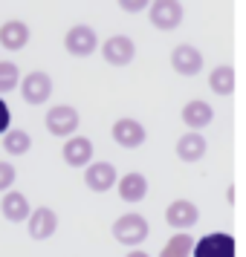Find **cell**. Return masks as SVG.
I'll list each match as a JSON object with an SVG mask.
<instances>
[{
    "mask_svg": "<svg viewBox=\"0 0 246 257\" xmlns=\"http://www.w3.org/2000/svg\"><path fill=\"white\" fill-rule=\"evenodd\" d=\"M44 124H47V130L52 136H67V139H72L75 130H78V113L70 104H55L47 110Z\"/></svg>",
    "mask_w": 246,
    "mask_h": 257,
    "instance_id": "2",
    "label": "cell"
},
{
    "mask_svg": "<svg viewBox=\"0 0 246 257\" xmlns=\"http://www.w3.org/2000/svg\"><path fill=\"white\" fill-rule=\"evenodd\" d=\"M21 84V72L12 61H0V95L3 93H12L15 87Z\"/></svg>",
    "mask_w": 246,
    "mask_h": 257,
    "instance_id": "22",
    "label": "cell"
},
{
    "mask_svg": "<svg viewBox=\"0 0 246 257\" xmlns=\"http://www.w3.org/2000/svg\"><path fill=\"white\" fill-rule=\"evenodd\" d=\"M194 243H197V240H194L191 234H186V231L174 234V237L165 243V248L159 251V257H191L194 254Z\"/></svg>",
    "mask_w": 246,
    "mask_h": 257,
    "instance_id": "20",
    "label": "cell"
},
{
    "mask_svg": "<svg viewBox=\"0 0 246 257\" xmlns=\"http://www.w3.org/2000/svg\"><path fill=\"white\" fill-rule=\"evenodd\" d=\"M110 231L122 245H139L148 237V220L142 214H122Z\"/></svg>",
    "mask_w": 246,
    "mask_h": 257,
    "instance_id": "1",
    "label": "cell"
},
{
    "mask_svg": "<svg viewBox=\"0 0 246 257\" xmlns=\"http://www.w3.org/2000/svg\"><path fill=\"white\" fill-rule=\"evenodd\" d=\"M0 211H3V217L9 222H24L29 220V199L21 194V191H9V194H3L0 199Z\"/></svg>",
    "mask_w": 246,
    "mask_h": 257,
    "instance_id": "16",
    "label": "cell"
},
{
    "mask_svg": "<svg viewBox=\"0 0 246 257\" xmlns=\"http://www.w3.org/2000/svg\"><path fill=\"white\" fill-rule=\"evenodd\" d=\"M29 148H32V139H29V133L26 130H9L6 136H3V151L12 153V156H24V153H29Z\"/></svg>",
    "mask_w": 246,
    "mask_h": 257,
    "instance_id": "21",
    "label": "cell"
},
{
    "mask_svg": "<svg viewBox=\"0 0 246 257\" xmlns=\"http://www.w3.org/2000/svg\"><path fill=\"white\" fill-rule=\"evenodd\" d=\"M119 9H122V12H139V9H145V3H142V0H122Z\"/></svg>",
    "mask_w": 246,
    "mask_h": 257,
    "instance_id": "25",
    "label": "cell"
},
{
    "mask_svg": "<svg viewBox=\"0 0 246 257\" xmlns=\"http://www.w3.org/2000/svg\"><path fill=\"white\" fill-rule=\"evenodd\" d=\"M211 118H214V110H211V104L203 101V98H194V101H188V104L183 107V121H186V127H191V133L209 127Z\"/></svg>",
    "mask_w": 246,
    "mask_h": 257,
    "instance_id": "14",
    "label": "cell"
},
{
    "mask_svg": "<svg viewBox=\"0 0 246 257\" xmlns=\"http://www.w3.org/2000/svg\"><path fill=\"white\" fill-rule=\"evenodd\" d=\"M55 228H58V217H55L52 208L41 205V208H35L29 214V237L32 240H47V237L55 234Z\"/></svg>",
    "mask_w": 246,
    "mask_h": 257,
    "instance_id": "13",
    "label": "cell"
},
{
    "mask_svg": "<svg viewBox=\"0 0 246 257\" xmlns=\"http://www.w3.org/2000/svg\"><path fill=\"white\" fill-rule=\"evenodd\" d=\"M194 257H234V237L226 231H214L194 243Z\"/></svg>",
    "mask_w": 246,
    "mask_h": 257,
    "instance_id": "5",
    "label": "cell"
},
{
    "mask_svg": "<svg viewBox=\"0 0 246 257\" xmlns=\"http://www.w3.org/2000/svg\"><path fill=\"white\" fill-rule=\"evenodd\" d=\"M102 55H105V61L110 64V67H125V64L133 61L136 47H133V41H130L128 35H113V38H107L105 41Z\"/></svg>",
    "mask_w": 246,
    "mask_h": 257,
    "instance_id": "7",
    "label": "cell"
},
{
    "mask_svg": "<svg viewBox=\"0 0 246 257\" xmlns=\"http://www.w3.org/2000/svg\"><path fill=\"white\" fill-rule=\"evenodd\" d=\"M209 87L217 95H232L234 93V70L229 64H220L209 72Z\"/></svg>",
    "mask_w": 246,
    "mask_h": 257,
    "instance_id": "19",
    "label": "cell"
},
{
    "mask_svg": "<svg viewBox=\"0 0 246 257\" xmlns=\"http://www.w3.org/2000/svg\"><path fill=\"white\" fill-rule=\"evenodd\" d=\"M113 139H116V145H122V148H128V151H133V148H139L142 142H145V127H142L136 118H119V121H113Z\"/></svg>",
    "mask_w": 246,
    "mask_h": 257,
    "instance_id": "10",
    "label": "cell"
},
{
    "mask_svg": "<svg viewBox=\"0 0 246 257\" xmlns=\"http://www.w3.org/2000/svg\"><path fill=\"white\" fill-rule=\"evenodd\" d=\"M21 95H24L26 104H47L49 95H52V78H49L47 72H29L24 81H21Z\"/></svg>",
    "mask_w": 246,
    "mask_h": 257,
    "instance_id": "3",
    "label": "cell"
},
{
    "mask_svg": "<svg viewBox=\"0 0 246 257\" xmlns=\"http://www.w3.org/2000/svg\"><path fill=\"white\" fill-rule=\"evenodd\" d=\"M197 220H200V211L188 199H174L165 208V222L174 225V228H191V225H197Z\"/></svg>",
    "mask_w": 246,
    "mask_h": 257,
    "instance_id": "12",
    "label": "cell"
},
{
    "mask_svg": "<svg viewBox=\"0 0 246 257\" xmlns=\"http://www.w3.org/2000/svg\"><path fill=\"white\" fill-rule=\"evenodd\" d=\"M29 44V26L24 21H6V24L0 26V47L3 49H24Z\"/></svg>",
    "mask_w": 246,
    "mask_h": 257,
    "instance_id": "15",
    "label": "cell"
},
{
    "mask_svg": "<svg viewBox=\"0 0 246 257\" xmlns=\"http://www.w3.org/2000/svg\"><path fill=\"white\" fill-rule=\"evenodd\" d=\"M177 156L183 159V162H200L203 156H206V139L200 136V133H183L180 139H177Z\"/></svg>",
    "mask_w": 246,
    "mask_h": 257,
    "instance_id": "17",
    "label": "cell"
},
{
    "mask_svg": "<svg viewBox=\"0 0 246 257\" xmlns=\"http://www.w3.org/2000/svg\"><path fill=\"white\" fill-rule=\"evenodd\" d=\"M203 52L191 44H180V47L171 49V67H174L180 75H197L203 70Z\"/></svg>",
    "mask_w": 246,
    "mask_h": 257,
    "instance_id": "8",
    "label": "cell"
},
{
    "mask_svg": "<svg viewBox=\"0 0 246 257\" xmlns=\"http://www.w3.org/2000/svg\"><path fill=\"white\" fill-rule=\"evenodd\" d=\"M15 179H18L15 165L12 162H0V191H6V194H9V188L15 185Z\"/></svg>",
    "mask_w": 246,
    "mask_h": 257,
    "instance_id": "23",
    "label": "cell"
},
{
    "mask_svg": "<svg viewBox=\"0 0 246 257\" xmlns=\"http://www.w3.org/2000/svg\"><path fill=\"white\" fill-rule=\"evenodd\" d=\"M148 194V179L142 174H128L119 179V197L125 202H139Z\"/></svg>",
    "mask_w": 246,
    "mask_h": 257,
    "instance_id": "18",
    "label": "cell"
},
{
    "mask_svg": "<svg viewBox=\"0 0 246 257\" xmlns=\"http://www.w3.org/2000/svg\"><path fill=\"white\" fill-rule=\"evenodd\" d=\"M9 121H12V113H9V104L0 98V133L6 136L9 133Z\"/></svg>",
    "mask_w": 246,
    "mask_h": 257,
    "instance_id": "24",
    "label": "cell"
},
{
    "mask_svg": "<svg viewBox=\"0 0 246 257\" xmlns=\"http://www.w3.org/2000/svg\"><path fill=\"white\" fill-rule=\"evenodd\" d=\"M64 47H67V52L70 55H75V58H87V55H93L96 47H99V38H96V32L90 29V26H72L70 32L64 35Z\"/></svg>",
    "mask_w": 246,
    "mask_h": 257,
    "instance_id": "6",
    "label": "cell"
},
{
    "mask_svg": "<svg viewBox=\"0 0 246 257\" xmlns=\"http://www.w3.org/2000/svg\"><path fill=\"white\" fill-rule=\"evenodd\" d=\"M64 162L70 168H84V165H93V142L87 136H72L64 142Z\"/></svg>",
    "mask_w": 246,
    "mask_h": 257,
    "instance_id": "11",
    "label": "cell"
},
{
    "mask_svg": "<svg viewBox=\"0 0 246 257\" xmlns=\"http://www.w3.org/2000/svg\"><path fill=\"white\" fill-rule=\"evenodd\" d=\"M148 18H151V24L156 29L171 32V29H177L183 24V3H177V0H156L148 9Z\"/></svg>",
    "mask_w": 246,
    "mask_h": 257,
    "instance_id": "4",
    "label": "cell"
},
{
    "mask_svg": "<svg viewBox=\"0 0 246 257\" xmlns=\"http://www.w3.org/2000/svg\"><path fill=\"white\" fill-rule=\"evenodd\" d=\"M84 182H87V188H90V191H96V194L110 191L113 185H119L116 168H113L110 162H93V165H87V171H84Z\"/></svg>",
    "mask_w": 246,
    "mask_h": 257,
    "instance_id": "9",
    "label": "cell"
},
{
    "mask_svg": "<svg viewBox=\"0 0 246 257\" xmlns=\"http://www.w3.org/2000/svg\"><path fill=\"white\" fill-rule=\"evenodd\" d=\"M128 257H151V254H145V251H139V248H136V251H130Z\"/></svg>",
    "mask_w": 246,
    "mask_h": 257,
    "instance_id": "26",
    "label": "cell"
}]
</instances>
